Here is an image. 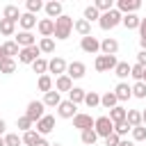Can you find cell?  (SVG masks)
<instances>
[{
	"mask_svg": "<svg viewBox=\"0 0 146 146\" xmlns=\"http://www.w3.org/2000/svg\"><path fill=\"white\" fill-rule=\"evenodd\" d=\"M116 52H119V41L116 39L107 36V39L100 41V55H116Z\"/></svg>",
	"mask_w": 146,
	"mask_h": 146,
	"instance_id": "e0dca14e",
	"label": "cell"
},
{
	"mask_svg": "<svg viewBox=\"0 0 146 146\" xmlns=\"http://www.w3.org/2000/svg\"><path fill=\"white\" fill-rule=\"evenodd\" d=\"M130 132H132V141H146V125H137Z\"/></svg>",
	"mask_w": 146,
	"mask_h": 146,
	"instance_id": "bcb514c9",
	"label": "cell"
},
{
	"mask_svg": "<svg viewBox=\"0 0 146 146\" xmlns=\"http://www.w3.org/2000/svg\"><path fill=\"white\" fill-rule=\"evenodd\" d=\"M36 46H39V50H41L43 55H50V52H55V39H52V36H48V39H41Z\"/></svg>",
	"mask_w": 146,
	"mask_h": 146,
	"instance_id": "d590c367",
	"label": "cell"
},
{
	"mask_svg": "<svg viewBox=\"0 0 146 146\" xmlns=\"http://www.w3.org/2000/svg\"><path fill=\"white\" fill-rule=\"evenodd\" d=\"M73 30H75L80 36H89V34H91V23L84 21V18H78V21H73Z\"/></svg>",
	"mask_w": 146,
	"mask_h": 146,
	"instance_id": "7402d4cb",
	"label": "cell"
},
{
	"mask_svg": "<svg viewBox=\"0 0 146 146\" xmlns=\"http://www.w3.org/2000/svg\"><path fill=\"white\" fill-rule=\"evenodd\" d=\"M130 89H132V96H135V98L146 100V84H144V82H135Z\"/></svg>",
	"mask_w": 146,
	"mask_h": 146,
	"instance_id": "60d3db41",
	"label": "cell"
},
{
	"mask_svg": "<svg viewBox=\"0 0 146 146\" xmlns=\"http://www.w3.org/2000/svg\"><path fill=\"white\" fill-rule=\"evenodd\" d=\"M0 34L14 36V34H16V23H11V21H7V18H0Z\"/></svg>",
	"mask_w": 146,
	"mask_h": 146,
	"instance_id": "836d02e7",
	"label": "cell"
},
{
	"mask_svg": "<svg viewBox=\"0 0 146 146\" xmlns=\"http://www.w3.org/2000/svg\"><path fill=\"white\" fill-rule=\"evenodd\" d=\"M25 9H27V14H39L43 9V2L41 0H27L25 2Z\"/></svg>",
	"mask_w": 146,
	"mask_h": 146,
	"instance_id": "ee69618b",
	"label": "cell"
},
{
	"mask_svg": "<svg viewBox=\"0 0 146 146\" xmlns=\"http://www.w3.org/2000/svg\"><path fill=\"white\" fill-rule=\"evenodd\" d=\"M98 25H100L103 30H114L116 25H121V14H119L116 9H110V11L100 14V18H98Z\"/></svg>",
	"mask_w": 146,
	"mask_h": 146,
	"instance_id": "7a4b0ae2",
	"label": "cell"
},
{
	"mask_svg": "<svg viewBox=\"0 0 146 146\" xmlns=\"http://www.w3.org/2000/svg\"><path fill=\"white\" fill-rule=\"evenodd\" d=\"M84 73H87L84 62H71V64L66 66V75H68L71 80H80V78H84Z\"/></svg>",
	"mask_w": 146,
	"mask_h": 146,
	"instance_id": "4fadbf2b",
	"label": "cell"
},
{
	"mask_svg": "<svg viewBox=\"0 0 146 146\" xmlns=\"http://www.w3.org/2000/svg\"><path fill=\"white\" fill-rule=\"evenodd\" d=\"M137 64L146 68V50H139V52H137Z\"/></svg>",
	"mask_w": 146,
	"mask_h": 146,
	"instance_id": "681fc988",
	"label": "cell"
},
{
	"mask_svg": "<svg viewBox=\"0 0 146 146\" xmlns=\"http://www.w3.org/2000/svg\"><path fill=\"white\" fill-rule=\"evenodd\" d=\"M82 18H84V21H89V23H94V21H98V18H100V11H98L94 5H87V7H84V11H82Z\"/></svg>",
	"mask_w": 146,
	"mask_h": 146,
	"instance_id": "e575fe53",
	"label": "cell"
},
{
	"mask_svg": "<svg viewBox=\"0 0 146 146\" xmlns=\"http://www.w3.org/2000/svg\"><path fill=\"white\" fill-rule=\"evenodd\" d=\"M36 30H39L41 39H48V36L55 34V21H50V18H41V21L36 23Z\"/></svg>",
	"mask_w": 146,
	"mask_h": 146,
	"instance_id": "5bb4252c",
	"label": "cell"
},
{
	"mask_svg": "<svg viewBox=\"0 0 146 146\" xmlns=\"http://www.w3.org/2000/svg\"><path fill=\"white\" fill-rule=\"evenodd\" d=\"M119 146H135V141H132V139H121Z\"/></svg>",
	"mask_w": 146,
	"mask_h": 146,
	"instance_id": "db71d44e",
	"label": "cell"
},
{
	"mask_svg": "<svg viewBox=\"0 0 146 146\" xmlns=\"http://www.w3.org/2000/svg\"><path fill=\"white\" fill-rule=\"evenodd\" d=\"M116 64H119L116 62V55H98L96 62H94V68L98 73H105V71H114Z\"/></svg>",
	"mask_w": 146,
	"mask_h": 146,
	"instance_id": "5b68a950",
	"label": "cell"
},
{
	"mask_svg": "<svg viewBox=\"0 0 146 146\" xmlns=\"http://www.w3.org/2000/svg\"><path fill=\"white\" fill-rule=\"evenodd\" d=\"M94 132L98 135V137H110L112 132H114V123L110 121V116H98V119H94Z\"/></svg>",
	"mask_w": 146,
	"mask_h": 146,
	"instance_id": "3957f363",
	"label": "cell"
},
{
	"mask_svg": "<svg viewBox=\"0 0 146 146\" xmlns=\"http://www.w3.org/2000/svg\"><path fill=\"white\" fill-rule=\"evenodd\" d=\"M141 82H144V84H146V71H144V80H141Z\"/></svg>",
	"mask_w": 146,
	"mask_h": 146,
	"instance_id": "91938a15",
	"label": "cell"
},
{
	"mask_svg": "<svg viewBox=\"0 0 146 146\" xmlns=\"http://www.w3.org/2000/svg\"><path fill=\"white\" fill-rule=\"evenodd\" d=\"M119 141H121V137L119 135H110V137H105V146H119Z\"/></svg>",
	"mask_w": 146,
	"mask_h": 146,
	"instance_id": "c3c4849f",
	"label": "cell"
},
{
	"mask_svg": "<svg viewBox=\"0 0 146 146\" xmlns=\"http://www.w3.org/2000/svg\"><path fill=\"white\" fill-rule=\"evenodd\" d=\"M141 7V2L139 0H116V11L123 16V14H137V9Z\"/></svg>",
	"mask_w": 146,
	"mask_h": 146,
	"instance_id": "9c48e42d",
	"label": "cell"
},
{
	"mask_svg": "<svg viewBox=\"0 0 146 146\" xmlns=\"http://www.w3.org/2000/svg\"><path fill=\"white\" fill-rule=\"evenodd\" d=\"M16 71V59H9V57H5L2 62H0V73H5V75H11Z\"/></svg>",
	"mask_w": 146,
	"mask_h": 146,
	"instance_id": "74e56055",
	"label": "cell"
},
{
	"mask_svg": "<svg viewBox=\"0 0 146 146\" xmlns=\"http://www.w3.org/2000/svg\"><path fill=\"white\" fill-rule=\"evenodd\" d=\"M5 59V52H2V46H0V62Z\"/></svg>",
	"mask_w": 146,
	"mask_h": 146,
	"instance_id": "6f0895ef",
	"label": "cell"
},
{
	"mask_svg": "<svg viewBox=\"0 0 146 146\" xmlns=\"http://www.w3.org/2000/svg\"><path fill=\"white\" fill-rule=\"evenodd\" d=\"M137 30H139V39H141V36H146V18H141V21H139V27H137Z\"/></svg>",
	"mask_w": 146,
	"mask_h": 146,
	"instance_id": "f907efd6",
	"label": "cell"
},
{
	"mask_svg": "<svg viewBox=\"0 0 146 146\" xmlns=\"http://www.w3.org/2000/svg\"><path fill=\"white\" fill-rule=\"evenodd\" d=\"M0 146H5V137H0Z\"/></svg>",
	"mask_w": 146,
	"mask_h": 146,
	"instance_id": "680465c9",
	"label": "cell"
},
{
	"mask_svg": "<svg viewBox=\"0 0 146 146\" xmlns=\"http://www.w3.org/2000/svg\"><path fill=\"white\" fill-rule=\"evenodd\" d=\"M80 48H82V52H87V55H96V52H100V41H98L94 34H89V36H82V39H80Z\"/></svg>",
	"mask_w": 146,
	"mask_h": 146,
	"instance_id": "8992f818",
	"label": "cell"
},
{
	"mask_svg": "<svg viewBox=\"0 0 146 146\" xmlns=\"http://www.w3.org/2000/svg\"><path fill=\"white\" fill-rule=\"evenodd\" d=\"M41 57V50H39V46H30V48H21V52H18V62L21 64H32L34 59H39Z\"/></svg>",
	"mask_w": 146,
	"mask_h": 146,
	"instance_id": "ba28073f",
	"label": "cell"
},
{
	"mask_svg": "<svg viewBox=\"0 0 146 146\" xmlns=\"http://www.w3.org/2000/svg\"><path fill=\"white\" fill-rule=\"evenodd\" d=\"M5 130H7V121L0 119V137H5Z\"/></svg>",
	"mask_w": 146,
	"mask_h": 146,
	"instance_id": "816d5d0a",
	"label": "cell"
},
{
	"mask_svg": "<svg viewBox=\"0 0 146 146\" xmlns=\"http://www.w3.org/2000/svg\"><path fill=\"white\" fill-rule=\"evenodd\" d=\"M100 105H103L105 110H112V107H116V105H119V100H116L114 91H105V94L100 96Z\"/></svg>",
	"mask_w": 146,
	"mask_h": 146,
	"instance_id": "83f0119b",
	"label": "cell"
},
{
	"mask_svg": "<svg viewBox=\"0 0 146 146\" xmlns=\"http://www.w3.org/2000/svg\"><path fill=\"white\" fill-rule=\"evenodd\" d=\"M43 11H46V16H48L50 21H55V18H59V16L64 14V5H62L59 0H50V2L43 5Z\"/></svg>",
	"mask_w": 146,
	"mask_h": 146,
	"instance_id": "30bf717a",
	"label": "cell"
},
{
	"mask_svg": "<svg viewBox=\"0 0 146 146\" xmlns=\"http://www.w3.org/2000/svg\"><path fill=\"white\" fill-rule=\"evenodd\" d=\"M16 128H18L21 132H27V130H32V128H34V123L23 114V116H18V119H16Z\"/></svg>",
	"mask_w": 146,
	"mask_h": 146,
	"instance_id": "ab89813d",
	"label": "cell"
},
{
	"mask_svg": "<svg viewBox=\"0 0 146 146\" xmlns=\"http://www.w3.org/2000/svg\"><path fill=\"white\" fill-rule=\"evenodd\" d=\"M16 43H18V48H30V46H36V39H34V34L32 32H18L16 34V39H14Z\"/></svg>",
	"mask_w": 146,
	"mask_h": 146,
	"instance_id": "2e32d148",
	"label": "cell"
},
{
	"mask_svg": "<svg viewBox=\"0 0 146 146\" xmlns=\"http://www.w3.org/2000/svg\"><path fill=\"white\" fill-rule=\"evenodd\" d=\"M141 125H146V110L141 112Z\"/></svg>",
	"mask_w": 146,
	"mask_h": 146,
	"instance_id": "9f6ffc18",
	"label": "cell"
},
{
	"mask_svg": "<svg viewBox=\"0 0 146 146\" xmlns=\"http://www.w3.org/2000/svg\"><path fill=\"white\" fill-rule=\"evenodd\" d=\"M114 96H116V100H119V103H123V100L132 98V89H130V84H128V82H119V84L114 87Z\"/></svg>",
	"mask_w": 146,
	"mask_h": 146,
	"instance_id": "ac0fdd59",
	"label": "cell"
},
{
	"mask_svg": "<svg viewBox=\"0 0 146 146\" xmlns=\"http://www.w3.org/2000/svg\"><path fill=\"white\" fill-rule=\"evenodd\" d=\"M78 114V105H73L71 100H62L57 105V116L59 119H73Z\"/></svg>",
	"mask_w": 146,
	"mask_h": 146,
	"instance_id": "8fae6325",
	"label": "cell"
},
{
	"mask_svg": "<svg viewBox=\"0 0 146 146\" xmlns=\"http://www.w3.org/2000/svg\"><path fill=\"white\" fill-rule=\"evenodd\" d=\"M30 66H32V71H34V73H39V75H46V73H48V59H46V57L34 59Z\"/></svg>",
	"mask_w": 146,
	"mask_h": 146,
	"instance_id": "f546056e",
	"label": "cell"
},
{
	"mask_svg": "<svg viewBox=\"0 0 146 146\" xmlns=\"http://www.w3.org/2000/svg\"><path fill=\"white\" fill-rule=\"evenodd\" d=\"M84 105L87 107H98L100 105V94H96V91H87V96H84Z\"/></svg>",
	"mask_w": 146,
	"mask_h": 146,
	"instance_id": "f35d334b",
	"label": "cell"
},
{
	"mask_svg": "<svg viewBox=\"0 0 146 146\" xmlns=\"http://www.w3.org/2000/svg\"><path fill=\"white\" fill-rule=\"evenodd\" d=\"M36 87H39V91H43V94H48V91H52V78L46 73V75H39V80H36Z\"/></svg>",
	"mask_w": 146,
	"mask_h": 146,
	"instance_id": "1f68e13d",
	"label": "cell"
},
{
	"mask_svg": "<svg viewBox=\"0 0 146 146\" xmlns=\"http://www.w3.org/2000/svg\"><path fill=\"white\" fill-rule=\"evenodd\" d=\"M125 112H128V110H125L123 105H116V107H112V110H110V114H107V116H110V121H112V123H121V121H125Z\"/></svg>",
	"mask_w": 146,
	"mask_h": 146,
	"instance_id": "d4e9b609",
	"label": "cell"
},
{
	"mask_svg": "<svg viewBox=\"0 0 146 146\" xmlns=\"http://www.w3.org/2000/svg\"><path fill=\"white\" fill-rule=\"evenodd\" d=\"M66 66H68V64L64 62V57H52V59H48V71L55 73L57 78L66 73Z\"/></svg>",
	"mask_w": 146,
	"mask_h": 146,
	"instance_id": "9a60e30c",
	"label": "cell"
},
{
	"mask_svg": "<svg viewBox=\"0 0 146 146\" xmlns=\"http://www.w3.org/2000/svg\"><path fill=\"white\" fill-rule=\"evenodd\" d=\"M144 66H139V64H130V78H135V82H141L144 80Z\"/></svg>",
	"mask_w": 146,
	"mask_h": 146,
	"instance_id": "b9f144b4",
	"label": "cell"
},
{
	"mask_svg": "<svg viewBox=\"0 0 146 146\" xmlns=\"http://www.w3.org/2000/svg\"><path fill=\"white\" fill-rule=\"evenodd\" d=\"M84 96H87V91H84L82 87H73V89L68 91V100H71L73 105H80V103H84Z\"/></svg>",
	"mask_w": 146,
	"mask_h": 146,
	"instance_id": "4316f807",
	"label": "cell"
},
{
	"mask_svg": "<svg viewBox=\"0 0 146 146\" xmlns=\"http://www.w3.org/2000/svg\"><path fill=\"white\" fill-rule=\"evenodd\" d=\"M139 21H141V18H139L137 14H123V16H121V25H123L125 30H137V27H139Z\"/></svg>",
	"mask_w": 146,
	"mask_h": 146,
	"instance_id": "44dd1931",
	"label": "cell"
},
{
	"mask_svg": "<svg viewBox=\"0 0 146 146\" xmlns=\"http://www.w3.org/2000/svg\"><path fill=\"white\" fill-rule=\"evenodd\" d=\"M71 89H73V80H71L66 73H64V75H59V78L55 80V91H59V94H62V91H66V94H68Z\"/></svg>",
	"mask_w": 146,
	"mask_h": 146,
	"instance_id": "ffe728a7",
	"label": "cell"
},
{
	"mask_svg": "<svg viewBox=\"0 0 146 146\" xmlns=\"http://www.w3.org/2000/svg\"><path fill=\"white\" fill-rule=\"evenodd\" d=\"M80 139H82L84 146H94V144L98 141V135L94 132V128H89V130H82V132H80Z\"/></svg>",
	"mask_w": 146,
	"mask_h": 146,
	"instance_id": "d6a6232c",
	"label": "cell"
},
{
	"mask_svg": "<svg viewBox=\"0 0 146 146\" xmlns=\"http://www.w3.org/2000/svg\"><path fill=\"white\" fill-rule=\"evenodd\" d=\"M34 146H50V141H48V139H46V137H41V139H39V141H36V144H34Z\"/></svg>",
	"mask_w": 146,
	"mask_h": 146,
	"instance_id": "f5cc1de1",
	"label": "cell"
},
{
	"mask_svg": "<svg viewBox=\"0 0 146 146\" xmlns=\"http://www.w3.org/2000/svg\"><path fill=\"white\" fill-rule=\"evenodd\" d=\"M94 7H96L100 14H105V11L114 9V2H112V0H96V2H94Z\"/></svg>",
	"mask_w": 146,
	"mask_h": 146,
	"instance_id": "7dc6e473",
	"label": "cell"
},
{
	"mask_svg": "<svg viewBox=\"0 0 146 146\" xmlns=\"http://www.w3.org/2000/svg\"><path fill=\"white\" fill-rule=\"evenodd\" d=\"M21 139H23V144H25V146H34V144H36V141H39L41 137H39V132H36L34 128H32V130L23 132V135H21Z\"/></svg>",
	"mask_w": 146,
	"mask_h": 146,
	"instance_id": "8d00e7d4",
	"label": "cell"
},
{
	"mask_svg": "<svg viewBox=\"0 0 146 146\" xmlns=\"http://www.w3.org/2000/svg\"><path fill=\"white\" fill-rule=\"evenodd\" d=\"M73 128H78L80 132H82V130H89V128H94V119H91V114L78 112V114L73 116Z\"/></svg>",
	"mask_w": 146,
	"mask_h": 146,
	"instance_id": "7c38bea8",
	"label": "cell"
},
{
	"mask_svg": "<svg viewBox=\"0 0 146 146\" xmlns=\"http://www.w3.org/2000/svg\"><path fill=\"white\" fill-rule=\"evenodd\" d=\"M71 32H73V18L71 16H66V14H62L59 18H55V39L57 41H66L68 36H71Z\"/></svg>",
	"mask_w": 146,
	"mask_h": 146,
	"instance_id": "6da1fadb",
	"label": "cell"
},
{
	"mask_svg": "<svg viewBox=\"0 0 146 146\" xmlns=\"http://www.w3.org/2000/svg\"><path fill=\"white\" fill-rule=\"evenodd\" d=\"M114 75H116V78L123 82V80L130 75V64H128V62H119V64L114 66Z\"/></svg>",
	"mask_w": 146,
	"mask_h": 146,
	"instance_id": "4dcf8cb0",
	"label": "cell"
},
{
	"mask_svg": "<svg viewBox=\"0 0 146 146\" xmlns=\"http://www.w3.org/2000/svg\"><path fill=\"white\" fill-rule=\"evenodd\" d=\"M130 130H132V128L128 125V121H121V123H114V135H119L121 139H123V137H125V135H128Z\"/></svg>",
	"mask_w": 146,
	"mask_h": 146,
	"instance_id": "f6af8a7d",
	"label": "cell"
},
{
	"mask_svg": "<svg viewBox=\"0 0 146 146\" xmlns=\"http://www.w3.org/2000/svg\"><path fill=\"white\" fill-rule=\"evenodd\" d=\"M50 146H62V144H50Z\"/></svg>",
	"mask_w": 146,
	"mask_h": 146,
	"instance_id": "94428289",
	"label": "cell"
},
{
	"mask_svg": "<svg viewBox=\"0 0 146 146\" xmlns=\"http://www.w3.org/2000/svg\"><path fill=\"white\" fill-rule=\"evenodd\" d=\"M25 116H27L32 123H36L39 119L46 116V105H43L41 100H30V103H27V110H25Z\"/></svg>",
	"mask_w": 146,
	"mask_h": 146,
	"instance_id": "277c9868",
	"label": "cell"
},
{
	"mask_svg": "<svg viewBox=\"0 0 146 146\" xmlns=\"http://www.w3.org/2000/svg\"><path fill=\"white\" fill-rule=\"evenodd\" d=\"M46 107H57L59 103H62V96H59V91H48V94H43V100H41Z\"/></svg>",
	"mask_w": 146,
	"mask_h": 146,
	"instance_id": "cb8c5ba5",
	"label": "cell"
},
{
	"mask_svg": "<svg viewBox=\"0 0 146 146\" xmlns=\"http://www.w3.org/2000/svg\"><path fill=\"white\" fill-rule=\"evenodd\" d=\"M36 128V132H39V137H46V135H50L52 130H55V116H50V114H46L43 119H39L36 123H34Z\"/></svg>",
	"mask_w": 146,
	"mask_h": 146,
	"instance_id": "52a82bcc",
	"label": "cell"
},
{
	"mask_svg": "<svg viewBox=\"0 0 146 146\" xmlns=\"http://www.w3.org/2000/svg\"><path fill=\"white\" fill-rule=\"evenodd\" d=\"M2 52H5V57L14 59V57H18L21 48H18V43H16V41H5V43H2Z\"/></svg>",
	"mask_w": 146,
	"mask_h": 146,
	"instance_id": "484cf974",
	"label": "cell"
},
{
	"mask_svg": "<svg viewBox=\"0 0 146 146\" xmlns=\"http://www.w3.org/2000/svg\"><path fill=\"white\" fill-rule=\"evenodd\" d=\"M2 18L11 21V23H18V18H21V9H18L16 5H7V7L2 9Z\"/></svg>",
	"mask_w": 146,
	"mask_h": 146,
	"instance_id": "603a6c76",
	"label": "cell"
},
{
	"mask_svg": "<svg viewBox=\"0 0 146 146\" xmlns=\"http://www.w3.org/2000/svg\"><path fill=\"white\" fill-rule=\"evenodd\" d=\"M139 46H141V50H146V36H141V39H139Z\"/></svg>",
	"mask_w": 146,
	"mask_h": 146,
	"instance_id": "11a10c76",
	"label": "cell"
},
{
	"mask_svg": "<svg viewBox=\"0 0 146 146\" xmlns=\"http://www.w3.org/2000/svg\"><path fill=\"white\" fill-rule=\"evenodd\" d=\"M125 121H128L130 128L141 125V112H139V110H128V112H125Z\"/></svg>",
	"mask_w": 146,
	"mask_h": 146,
	"instance_id": "f1b7e54d",
	"label": "cell"
},
{
	"mask_svg": "<svg viewBox=\"0 0 146 146\" xmlns=\"http://www.w3.org/2000/svg\"><path fill=\"white\" fill-rule=\"evenodd\" d=\"M18 25H21V30H23V32H32V27H36V16L25 11V14H21Z\"/></svg>",
	"mask_w": 146,
	"mask_h": 146,
	"instance_id": "d6986e66",
	"label": "cell"
},
{
	"mask_svg": "<svg viewBox=\"0 0 146 146\" xmlns=\"http://www.w3.org/2000/svg\"><path fill=\"white\" fill-rule=\"evenodd\" d=\"M21 144H23V139H21L18 132H7L5 135V146H21Z\"/></svg>",
	"mask_w": 146,
	"mask_h": 146,
	"instance_id": "7bdbcfd3",
	"label": "cell"
}]
</instances>
